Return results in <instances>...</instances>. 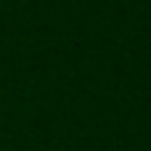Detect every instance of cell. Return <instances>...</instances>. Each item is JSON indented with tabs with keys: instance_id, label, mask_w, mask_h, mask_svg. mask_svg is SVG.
<instances>
[]
</instances>
